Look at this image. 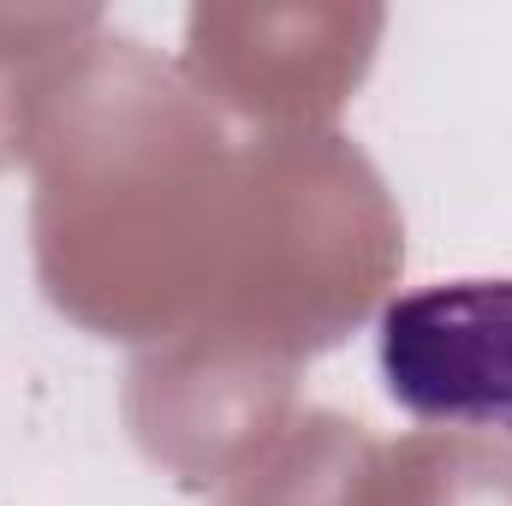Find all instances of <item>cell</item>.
I'll use <instances>...</instances> for the list:
<instances>
[{
  "mask_svg": "<svg viewBox=\"0 0 512 506\" xmlns=\"http://www.w3.org/2000/svg\"><path fill=\"white\" fill-rule=\"evenodd\" d=\"M376 358L399 411L512 441V274L435 280L393 298Z\"/></svg>",
  "mask_w": 512,
  "mask_h": 506,
  "instance_id": "cell-1",
  "label": "cell"
}]
</instances>
